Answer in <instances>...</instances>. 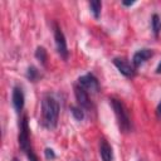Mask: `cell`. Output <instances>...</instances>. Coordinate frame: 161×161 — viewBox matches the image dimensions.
<instances>
[{
	"label": "cell",
	"mask_w": 161,
	"mask_h": 161,
	"mask_svg": "<svg viewBox=\"0 0 161 161\" xmlns=\"http://www.w3.org/2000/svg\"><path fill=\"white\" fill-rule=\"evenodd\" d=\"M18 143L20 150L26 155L29 161H39L36 153L34 152L31 145H30V130H29V121L28 116L24 114L20 118L19 122V136H18Z\"/></svg>",
	"instance_id": "2"
},
{
	"label": "cell",
	"mask_w": 161,
	"mask_h": 161,
	"mask_svg": "<svg viewBox=\"0 0 161 161\" xmlns=\"http://www.w3.org/2000/svg\"><path fill=\"white\" fill-rule=\"evenodd\" d=\"M73 89H74V96H75V99H77V102H78V106H79L80 108H83L84 111H91V109H93V104H92V102H91L89 93H88L84 88H82L78 83L74 84Z\"/></svg>",
	"instance_id": "5"
},
{
	"label": "cell",
	"mask_w": 161,
	"mask_h": 161,
	"mask_svg": "<svg viewBox=\"0 0 161 161\" xmlns=\"http://www.w3.org/2000/svg\"><path fill=\"white\" fill-rule=\"evenodd\" d=\"M60 106L54 96L47 93L42 98V125L48 130H54L58 125Z\"/></svg>",
	"instance_id": "1"
},
{
	"label": "cell",
	"mask_w": 161,
	"mask_h": 161,
	"mask_svg": "<svg viewBox=\"0 0 161 161\" xmlns=\"http://www.w3.org/2000/svg\"><path fill=\"white\" fill-rule=\"evenodd\" d=\"M133 4H135V1H122V5H125V6H131Z\"/></svg>",
	"instance_id": "18"
},
{
	"label": "cell",
	"mask_w": 161,
	"mask_h": 161,
	"mask_svg": "<svg viewBox=\"0 0 161 161\" xmlns=\"http://www.w3.org/2000/svg\"><path fill=\"white\" fill-rule=\"evenodd\" d=\"M99 155L102 161H113V151L112 146L108 143L106 138L99 140Z\"/></svg>",
	"instance_id": "10"
},
{
	"label": "cell",
	"mask_w": 161,
	"mask_h": 161,
	"mask_svg": "<svg viewBox=\"0 0 161 161\" xmlns=\"http://www.w3.org/2000/svg\"><path fill=\"white\" fill-rule=\"evenodd\" d=\"M112 63L114 64V67L119 70L121 74H123L127 78H132L136 75V68L132 65V63H130L126 58L122 57H116L112 59Z\"/></svg>",
	"instance_id": "6"
},
{
	"label": "cell",
	"mask_w": 161,
	"mask_h": 161,
	"mask_svg": "<svg viewBox=\"0 0 161 161\" xmlns=\"http://www.w3.org/2000/svg\"><path fill=\"white\" fill-rule=\"evenodd\" d=\"M89 9L93 14V16L96 19H98L101 16V9H102V3L99 0H93L89 3Z\"/></svg>",
	"instance_id": "14"
},
{
	"label": "cell",
	"mask_w": 161,
	"mask_h": 161,
	"mask_svg": "<svg viewBox=\"0 0 161 161\" xmlns=\"http://www.w3.org/2000/svg\"><path fill=\"white\" fill-rule=\"evenodd\" d=\"M78 84L84 88L88 93H97L99 91V82L97 79V77L92 73H87L84 75H80L78 78Z\"/></svg>",
	"instance_id": "7"
},
{
	"label": "cell",
	"mask_w": 161,
	"mask_h": 161,
	"mask_svg": "<svg viewBox=\"0 0 161 161\" xmlns=\"http://www.w3.org/2000/svg\"><path fill=\"white\" fill-rule=\"evenodd\" d=\"M24 102H25V97H24L23 88L20 86H15L13 88V93H11V103H13V107L16 111V113H20L23 111Z\"/></svg>",
	"instance_id": "8"
},
{
	"label": "cell",
	"mask_w": 161,
	"mask_h": 161,
	"mask_svg": "<svg viewBox=\"0 0 161 161\" xmlns=\"http://www.w3.org/2000/svg\"><path fill=\"white\" fill-rule=\"evenodd\" d=\"M156 116H157L158 118H161V99H160V103H158L157 107H156Z\"/></svg>",
	"instance_id": "17"
},
{
	"label": "cell",
	"mask_w": 161,
	"mask_h": 161,
	"mask_svg": "<svg viewBox=\"0 0 161 161\" xmlns=\"http://www.w3.org/2000/svg\"><path fill=\"white\" fill-rule=\"evenodd\" d=\"M151 28L155 36H158L161 33V18L158 14H152L151 16Z\"/></svg>",
	"instance_id": "11"
},
{
	"label": "cell",
	"mask_w": 161,
	"mask_h": 161,
	"mask_svg": "<svg viewBox=\"0 0 161 161\" xmlns=\"http://www.w3.org/2000/svg\"><path fill=\"white\" fill-rule=\"evenodd\" d=\"M11 161H19V160H18V158H16V157H14V158H13V160H11Z\"/></svg>",
	"instance_id": "20"
},
{
	"label": "cell",
	"mask_w": 161,
	"mask_h": 161,
	"mask_svg": "<svg viewBox=\"0 0 161 161\" xmlns=\"http://www.w3.org/2000/svg\"><path fill=\"white\" fill-rule=\"evenodd\" d=\"M156 73L157 74H161V62L157 64V67H156Z\"/></svg>",
	"instance_id": "19"
},
{
	"label": "cell",
	"mask_w": 161,
	"mask_h": 161,
	"mask_svg": "<svg viewBox=\"0 0 161 161\" xmlns=\"http://www.w3.org/2000/svg\"><path fill=\"white\" fill-rule=\"evenodd\" d=\"M109 103H111V106L113 108V112L116 114L119 130L125 133L130 132L131 128H132V123H131V118H130V114H128V109L125 106V103L121 99L114 98V97L109 98Z\"/></svg>",
	"instance_id": "3"
},
{
	"label": "cell",
	"mask_w": 161,
	"mask_h": 161,
	"mask_svg": "<svg viewBox=\"0 0 161 161\" xmlns=\"http://www.w3.org/2000/svg\"><path fill=\"white\" fill-rule=\"evenodd\" d=\"M25 75H26V78H28L30 82H38V80L42 78V74H40V72H39V69H38L36 67H34V65L28 67Z\"/></svg>",
	"instance_id": "12"
},
{
	"label": "cell",
	"mask_w": 161,
	"mask_h": 161,
	"mask_svg": "<svg viewBox=\"0 0 161 161\" xmlns=\"http://www.w3.org/2000/svg\"><path fill=\"white\" fill-rule=\"evenodd\" d=\"M44 155H45V158H47V160H54V158L57 157L54 150H53V148H49V147H47V148L44 150Z\"/></svg>",
	"instance_id": "16"
},
{
	"label": "cell",
	"mask_w": 161,
	"mask_h": 161,
	"mask_svg": "<svg viewBox=\"0 0 161 161\" xmlns=\"http://www.w3.org/2000/svg\"><path fill=\"white\" fill-rule=\"evenodd\" d=\"M35 58L40 62L42 65H47V60H48V53L45 50L44 47H38L35 50Z\"/></svg>",
	"instance_id": "13"
},
{
	"label": "cell",
	"mask_w": 161,
	"mask_h": 161,
	"mask_svg": "<svg viewBox=\"0 0 161 161\" xmlns=\"http://www.w3.org/2000/svg\"><path fill=\"white\" fill-rule=\"evenodd\" d=\"M53 33H54V40H55V47H57V52L58 54L67 60L69 52H68V47H67V40L64 36L63 30L60 29V26L57 23H53Z\"/></svg>",
	"instance_id": "4"
},
{
	"label": "cell",
	"mask_w": 161,
	"mask_h": 161,
	"mask_svg": "<svg viewBox=\"0 0 161 161\" xmlns=\"http://www.w3.org/2000/svg\"><path fill=\"white\" fill-rule=\"evenodd\" d=\"M152 55H153L152 49H148V48L138 49V50L133 54V57H132V65L137 69V68H140L143 63H146Z\"/></svg>",
	"instance_id": "9"
},
{
	"label": "cell",
	"mask_w": 161,
	"mask_h": 161,
	"mask_svg": "<svg viewBox=\"0 0 161 161\" xmlns=\"http://www.w3.org/2000/svg\"><path fill=\"white\" fill-rule=\"evenodd\" d=\"M70 113L74 117V119H77V121H83V118H84V109L80 108L79 106H72Z\"/></svg>",
	"instance_id": "15"
}]
</instances>
